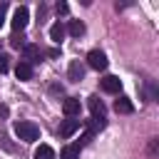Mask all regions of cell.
<instances>
[{
    "mask_svg": "<svg viewBox=\"0 0 159 159\" xmlns=\"http://www.w3.org/2000/svg\"><path fill=\"white\" fill-rule=\"evenodd\" d=\"M35 159H55L52 147H50V144H40V147L35 149Z\"/></svg>",
    "mask_w": 159,
    "mask_h": 159,
    "instance_id": "9a60e30c",
    "label": "cell"
},
{
    "mask_svg": "<svg viewBox=\"0 0 159 159\" xmlns=\"http://www.w3.org/2000/svg\"><path fill=\"white\" fill-rule=\"evenodd\" d=\"M87 104H89V112H92V119H97V122H104L107 119V109H104V102L99 99V97H89L87 99Z\"/></svg>",
    "mask_w": 159,
    "mask_h": 159,
    "instance_id": "277c9868",
    "label": "cell"
},
{
    "mask_svg": "<svg viewBox=\"0 0 159 159\" xmlns=\"http://www.w3.org/2000/svg\"><path fill=\"white\" fill-rule=\"evenodd\" d=\"M10 45H12V47H22L25 42H22V40L17 37V35H12V37H10Z\"/></svg>",
    "mask_w": 159,
    "mask_h": 159,
    "instance_id": "ffe728a7",
    "label": "cell"
},
{
    "mask_svg": "<svg viewBox=\"0 0 159 159\" xmlns=\"http://www.w3.org/2000/svg\"><path fill=\"white\" fill-rule=\"evenodd\" d=\"M144 92H147L149 102H157V84H154V82H147V84H144Z\"/></svg>",
    "mask_w": 159,
    "mask_h": 159,
    "instance_id": "2e32d148",
    "label": "cell"
},
{
    "mask_svg": "<svg viewBox=\"0 0 159 159\" xmlns=\"http://www.w3.org/2000/svg\"><path fill=\"white\" fill-rule=\"evenodd\" d=\"M22 55H25V60L22 62H27V65H32V62H37L40 57H42V52H40V47L37 45H22Z\"/></svg>",
    "mask_w": 159,
    "mask_h": 159,
    "instance_id": "52a82bcc",
    "label": "cell"
},
{
    "mask_svg": "<svg viewBox=\"0 0 159 159\" xmlns=\"http://www.w3.org/2000/svg\"><path fill=\"white\" fill-rule=\"evenodd\" d=\"M157 154H159V139L154 137V139H149V157L157 159Z\"/></svg>",
    "mask_w": 159,
    "mask_h": 159,
    "instance_id": "e0dca14e",
    "label": "cell"
},
{
    "mask_svg": "<svg viewBox=\"0 0 159 159\" xmlns=\"http://www.w3.org/2000/svg\"><path fill=\"white\" fill-rule=\"evenodd\" d=\"M7 67H10L7 55H0V75H5V72H7Z\"/></svg>",
    "mask_w": 159,
    "mask_h": 159,
    "instance_id": "ac0fdd59",
    "label": "cell"
},
{
    "mask_svg": "<svg viewBox=\"0 0 159 159\" xmlns=\"http://www.w3.org/2000/svg\"><path fill=\"white\" fill-rule=\"evenodd\" d=\"M67 77H70V82H80V80L84 77V67H82L80 60H72V62H70V67H67Z\"/></svg>",
    "mask_w": 159,
    "mask_h": 159,
    "instance_id": "ba28073f",
    "label": "cell"
},
{
    "mask_svg": "<svg viewBox=\"0 0 159 159\" xmlns=\"http://www.w3.org/2000/svg\"><path fill=\"white\" fill-rule=\"evenodd\" d=\"M99 84H102V89L109 92V94H119V92H122V80L114 77V75H104V77L99 80Z\"/></svg>",
    "mask_w": 159,
    "mask_h": 159,
    "instance_id": "5b68a950",
    "label": "cell"
},
{
    "mask_svg": "<svg viewBox=\"0 0 159 159\" xmlns=\"http://www.w3.org/2000/svg\"><path fill=\"white\" fill-rule=\"evenodd\" d=\"M80 109H82V104H80V99H77V97H67V99L62 102V112L67 114V119L80 117Z\"/></svg>",
    "mask_w": 159,
    "mask_h": 159,
    "instance_id": "8992f818",
    "label": "cell"
},
{
    "mask_svg": "<svg viewBox=\"0 0 159 159\" xmlns=\"http://www.w3.org/2000/svg\"><path fill=\"white\" fill-rule=\"evenodd\" d=\"M65 32H67L65 25L57 20V22H52V27H50V40H52V42H60V40L65 37Z\"/></svg>",
    "mask_w": 159,
    "mask_h": 159,
    "instance_id": "7c38bea8",
    "label": "cell"
},
{
    "mask_svg": "<svg viewBox=\"0 0 159 159\" xmlns=\"http://www.w3.org/2000/svg\"><path fill=\"white\" fill-rule=\"evenodd\" d=\"M65 30H67L72 37H82V35H84V22H82V20H70V25H67Z\"/></svg>",
    "mask_w": 159,
    "mask_h": 159,
    "instance_id": "8fae6325",
    "label": "cell"
},
{
    "mask_svg": "<svg viewBox=\"0 0 159 159\" xmlns=\"http://www.w3.org/2000/svg\"><path fill=\"white\" fill-rule=\"evenodd\" d=\"M15 75H17V80H30L32 77V65H27V62H17V67H15Z\"/></svg>",
    "mask_w": 159,
    "mask_h": 159,
    "instance_id": "4fadbf2b",
    "label": "cell"
},
{
    "mask_svg": "<svg viewBox=\"0 0 159 159\" xmlns=\"http://www.w3.org/2000/svg\"><path fill=\"white\" fill-rule=\"evenodd\" d=\"M55 10H57V12H62V15H65V12H67V5H65V2H57V5H55Z\"/></svg>",
    "mask_w": 159,
    "mask_h": 159,
    "instance_id": "44dd1931",
    "label": "cell"
},
{
    "mask_svg": "<svg viewBox=\"0 0 159 159\" xmlns=\"http://www.w3.org/2000/svg\"><path fill=\"white\" fill-rule=\"evenodd\" d=\"M12 129H15V134H17L22 142H37V139H40V127H37L35 122H25V119H22V122H15Z\"/></svg>",
    "mask_w": 159,
    "mask_h": 159,
    "instance_id": "6da1fadb",
    "label": "cell"
},
{
    "mask_svg": "<svg viewBox=\"0 0 159 159\" xmlns=\"http://www.w3.org/2000/svg\"><path fill=\"white\" fill-rule=\"evenodd\" d=\"M60 159H80V144H67L62 149Z\"/></svg>",
    "mask_w": 159,
    "mask_h": 159,
    "instance_id": "5bb4252c",
    "label": "cell"
},
{
    "mask_svg": "<svg viewBox=\"0 0 159 159\" xmlns=\"http://www.w3.org/2000/svg\"><path fill=\"white\" fill-rule=\"evenodd\" d=\"M0 117H7V107L5 104H0Z\"/></svg>",
    "mask_w": 159,
    "mask_h": 159,
    "instance_id": "7402d4cb",
    "label": "cell"
},
{
    "mask_svg": "<svg viewBox=\"0 0 159 159\" xmlns=\"http://www.w3.org/2000/svg\"><path fill=\"white\" fill-rule=\"evenodd\" d=\"M5 15H7V2H0V27L5 22Z\"/></svg>",
    "mask_w": 159,
    "mask_h": 159,
    "instance_id": "d6986e66",
    "label": "cell"
},
{
    "mask_svg": "<svg viewBox=\"0 0 159 159\" xmlns=\"http://www.w3.org/2000/svg\"><path fill=\"white\" fill-rule=\"evenodd\" d=\"M114 109H117L119 114H132V112H134V104H132L129 97H119V99L114 102Z\"/></svg>",
    "mask_w": 159,
    "mask_h": 159,
    "instance_id": "30bf717a",
    "label": "cell"
},
{
    "mask_svg": "<svg viewBox=\"0 0 159 159\" xmlns=\"http://www.w3.org/2000/svg\"><path fill=\"white\" fill-rule=\"evenodd\" d=\"M27 20H30V10H27L25 5H20V7H15L10 25H12V30H15V32H22V30H25V25H27Z\"/></svg>",
    "mask_w": 159,
    "mask_h": 159,
    "instance_id": "7a4b0ae2",
    "label": "cell"
},
{
    "mask_svg": "<svg viewBox=\"0 0 159 159\" xmlns=\"http://www.w3.org/2000/svg\"><path fill=\"white\" fill-rule=\"evenodd\" d=\"M87 65H89L92 70L102 72V70H107V55H104L102 50H89V55H87Z\"/></svg>",
    "mask_w": 159,
    "mask_h": 159,
    "instance_id": "3957f363",
    "label": "cell"
},
{
    "mask_svg": "<svg viewBox=\"0 0 159 159\" xmlns=\"http://www.w3.org/2000/svg\"><path fill=\"white\" fill-rule=\"evenodd\" d=\"M77 129H80V119H65V122L60 124V137L67 139V137H72Z\"/></svg>",
    "mask_w": 159,
    "mask_h": 159,
    "instance_id": "9c48e42d",
    "label": "cell"
}]
</instances>
